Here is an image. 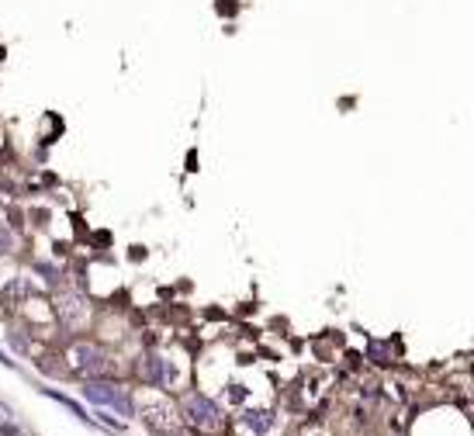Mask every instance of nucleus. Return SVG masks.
Wrapping results in <instances>:
<instances>
[{
    "label": "nucleus",
    "mask_w": 474,
    "mask_h": 436,
    "mask_svg": "<svg viewBox=\"0 0 474 436\" xmlns=\"http://www.w3.org/2000/svg\"><path fill=\"white\" fill-rule=\"evenodd\" d=\"M83 398H90V402H97V405H104V408H118V415H125V419L135 412L132 402H128V395H125L121 388H115V384H104V381L83 384Z\"/></svg>",
    "instance_id": "f257e3e1"
},
{
    "label": "nucleus",
    "mask_w": 474,
    "mask_h": 436,
    "mask_svg": "<svg viewBox=\"0 0 474 436\" xmlns=\"http://www.w3.org/2000/svg\"><path fill=\"white\" fill-rule=\"evenodd\" d=\"M70 367H73L77 374L94 377V374H101V370L108 367V357H104V350L94 346V343H77V346L70 350Z\"/></svg>",
    "instance_id": "f03ea898"
},
{
    "label": "nucleus",
    "mask_w": 474,
    "mask_h": 436,
    "mask_svg": "<svg viewBox=\"0 0 474 436\" xmlns=\"http://www.w3.org/2000/svg\"><path fill=\"white\" fill-rule=\"evenodd\" d=\"M184 415H187V422H194V426H201V429L218 426V405H215L208 395H190L187 405H184Z\"/></svg>",
    "instance_id": "7ed1b4c3"
},
{
    "label": "nucleus",
    "mask_w": 474,
    "mask_h": 436,
    "mask_svg": "<svg viewBox=\"0 0 474 436\" xmlns=\"http://www.w3.org/2000/svg\"><path fill=\"white\" fill-rule=\"evenodd\" d=\"M139 374H142V381H146V384H152V388H159V384L173 381V367H170L166 360L152 357V353H146V357L139 360Z\"/></svg>",
    "instance_id": "20e7f679"
},
{
    "label": "nucleus",
    "mask_w": 474,
    "mask_h": 436,
    "mask_svg": "<svg viewBox=\"0 0 474 436\" xmlns=\"http://www.w3.org/2000/svg\"><path fill=\"white\" fill-rule=\"evenodd\" d=\"M59 319H63V326L77 329V326L87 322V305H83L77 295H66V298L59 301Z\"/></svg>",
    "instance_id": "39448f33"
},
{
    "label": "nucleus",
    "mask_w": 474,
    "mask_h": 436,
    "mask_svg": "<svg viewBox=\"0 0 474 436\" xmlns=\"http://www.w3.org/2000/svg\"><path fill=\"white\" fill-rule=\"evenodd\" d=\"M270 422H274V419H270V412H253V408H250V412L243 415V426H246L253 436H264V433L270 429Z\"/></svg>",
    "instance_id": "423d86ee"
},
{
    "label": "nucleus",
    "mask_w": 474,
    "mask_h": 436,
    "mask_svg": "<svg viewBox=\"0 0 474 436\" xmlns=\"http://www.w3.org/2000/svg\"><path fill=\"white\" fill-rule=\"evenodd\" d=\"M371 360H374V364H388V350H384L381 343H371Z\"/></svg>",
    "instance_id": "0eeeda50"
},
{
    "label": "nucleus",
    "mask_w": 474,
    "mask_h": 436,
    "mask_svg": "<svg viewBox=\"0 0 474 436\" xmlns=\"http://www.w3.org/2000/svg\"><path fill=\"white\" fill-rule=\"evenodd\" d=\"M11 246H14V236H11V232H8L4 226H0V253H8Z\"/></svg>",
    "instance_id": "6e6552de"
},
{
    "label": "nucleus",
    "mask_w": 474,
    "mask_h": 436,
    "mask_svg": "<svg viewBox=\"0 0 474 436\" xmlns=\"http://www.w3.org/2000/svg\"><path fill=\"white\" fill-rule=\"evenodd\" d=\"M166 436H180V433H166Z\"/></svg>",
    "instance_id": "1a4fd4ad"
}]
</instances>
